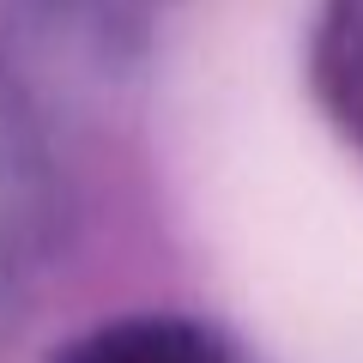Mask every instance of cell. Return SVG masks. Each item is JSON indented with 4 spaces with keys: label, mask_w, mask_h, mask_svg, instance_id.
<instances>
[{
    "label": "cell",
    "mask_w": 363,
    "mask_h": 363,
    "mask_svg": "<svg viewBox=\"0 0 363 363\" xmlns=\"http://www.w3.org/2000/svg\"><path fill=\"white\" fill-rule=\"evenodd\" d=\"M206 85V218L248 315L297 363H363V182L315 133L279 43H224Z\"/></svg>",
    "instance_id": "obj_1"
}]
</instances>
